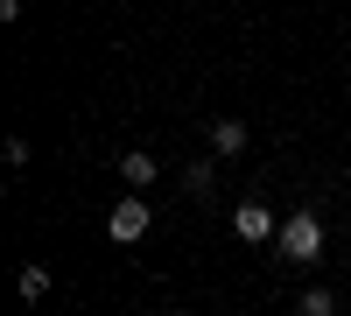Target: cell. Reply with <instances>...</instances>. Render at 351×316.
I'll use <instances>...</instances> for the list:
<instances>
[{"mask_svg": "<svg viewBox=\"0 0 351 316\" xmlns=\"http://www.w3.org/2000/svg\"><path fill=\"white\" fill-rule=\"evenodd\" d=\"M295 267H309V260H324V218L316 211H295V218H281V239H274Z\"/></svg>", "mask_w": 351, "mask_h": 316, "instance_id": "1", "label": "cell"}, {"mask_svg": "<svg viewBox=\"0 0 351 316\" xmlns=\"http://www.w3.org/2000/svg\"><path fill=\"white\" fill-rule=\"evenodd\" d=\"M148 225H155V211L141 204V197H120L112 218H106V232H112V246H134V239H148Z\"/></svg>", "mask_w": 351, "mask_h": 316, "instance_id": "2", "label": "cell"}, {"mask_svg": "<svg viewBox=\"0 0 351 316\" xmlns=\"http://www.w3.org/2000/svg\"><path fill=\"white\" fill-rule=\"evenodd\" d=\"M232 232L253 239V246H267V239H281V225L267 218V204H239V211H232Z\"/></svg>", "mask_w": 351, "mask_h": 316, "instance_id": "3", "label": "cell"}, {"mask_svg": "<svg viewBox=\"0 0 351 316\" xmlns=\"http://www.w3.org/2000/svg\"><path fill=\"white\" fill-rule=\"evenodd\" d=\"M120 183L148 190V183H155V155H141V148H134V155H120Z\"/></svg>", "mask_w": 351, "mask_h": 316, "instance_id": "4", "label": "cell"}, {"mask_svg": "<svg viewBox=\"0 0 351 316\" xmlns=\"http://www.w3.org/2000/svg\"><path fill=\"white\" fill-rule=\"evenodd\" d=\"M211 148H218V155H239V148H246V120H218V127H211Z\"/></svg>", "mask_w": 351, "mask_h": 316, "instance_id": "5", "label": "cell"}, {"mask_svg": "<svg viewBox=\"0 0 351 316\" xmlns=\"http://www.w3.org/2000/svg\"><path fill=\"white\" fill-rule=\"evenodd\" d=\"M183 190H190V197H211V190H218L211 162H190V169H183Z\"/></svg>", "mask_w": 351, "mask_h": 316, "instance_id": "6", "label": "cell"}, {"mask_svg": "<svg viewBox=\"0 0 351 316\" xmlns=\"http://www.w3.org/2000/svg\"><path fill=\"white\" fill-rule=\"evenodd\" d=\"M295 316H337V302H330L324 289H302V295H295Z\"/></svg>", "mask_w": 351, "mask_h": 316, "instance_id": "7", "label": "cell"}, {"mask_svg": "<svg viewBox=\"0 0 351 316\" xmlns=\"http://www.w3.org/2000/svg\"><path fill=\"white\" fill-rule=\"evenodd\" d=\"M49 295V267H21V302H43Z\"/></svg>", "mask_w": 351, "mask_h": 316, "instance_id": "8", "label": "cell"}]
</instances>
